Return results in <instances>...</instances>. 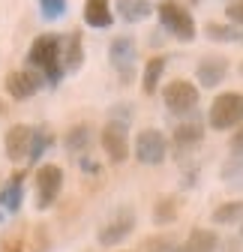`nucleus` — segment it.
<instances>
[{
    "label": "nucleus",
    "mask_w": 243,
    "mask_h": 252,
    "mask_svg": "<svg viewBox=\"0 0 243 252\" xmlns=\"http://www.w3.org/2000/svg\"><path fill=\"white\" fill-rule=\"evenodd\" d=\"M165 153H168V141L159 129H141L135 135V159L141 165H159L165 162Z\"/></svg>",
    "instance_id": "6"
},
{
    "label": "nucleus",
    "mask_w": 243,
    "mask_h": 252,
    "mask_svg": "<svg viewBox=\"0 0 243 252\" xmlns=\"http://www.w3.org/2000/svg\"><path fill=\"white\" fill-rule=\"evenodd\" d=\"M165 72V57H150L147 66H144V78H141V87L147 96H153V93L159 90V78Z\"/></svg>",
    "instance_id": "20"
},
{
    "label": "nucleus",
    "mask_w": 243,
    "mask_h": 252,
    "mask_svg": "<svg viewBox=\"0 0 243 252\" xmlns=\"http://www.w3.org/2000/svg\"><path fill=\"white\" fill-rule=\"evenodd\" d=\"M132 228H135V213L123 207V210H117V213L108 219V222L99 228L96 237H99L102 246H117L120 240H126V237L132 234Z\"/></svg>",
    "instance_id": "8"
},
{
    "label": "nucleus",
    "mask_w": 243,
    "mask_h": 252,
    "mask_svg": "<svg viewBox=\"0 0 243 252\" xmlns=\"http://www.w3.org/2000/svg\"><path fill=\"white\" fill-rule=\"evenodd\" d=\"M243 216V201H228V204H219L213 210V222L216 225H228V222H237Z\"/></svg>",
    "instance_id": "22"
},
{
    "label": "nucleus",
    "mask_w": 243,
    "mask_h": 252,
    "mask_svg": "<svg viewBox=\"0 0 243 252\" xmlns=\"http://www.w3.org/2000/svg\"><path fill=\"white\" fill-rule=\"evenodd\" d=\"M48 246H51V240H48L45 225H33V228H30V246H27V252H48Z\"/></svg>",
    "instance_id": "25"
},
{
    "label": "nucleus",
    "mask_w": 243,
    "mask_h": 252,
    "mask_svg": "<svg viewBox=\"0 0 243 252\" xmlns=\"http://www.w3.org/2000/svg\"><path fill=\"white\" fill-rule=\"evenodd\" d=\"M156 12H159V21H162V27L168 33H174L183 42L195 39V21H192V12L183 3H177V0H162Z\"/></svg>",
    "instance_id": "2"
},
{
    "label": "nucleus",
    "mask_w": 243,
    "mask_h": 252,
    "mask_svg": "<svg viewBox=\"0 0 243 252\" xmlns=\"http://www.w3.org/2000/svg\"><path fill=\"white\" fill-rule=\"evenodd\" d=\"M225 72H228V57H222V54H207V57H201L198 69H195L198 84H204V87H216V84H222Z\"/></svg>",
    "instance_id": "12"
},
{
    "label": "nucleus",
    "mask_w": 243,
    "mask_h": 252,
    "mask_svg": "<svg viewBox=\"0 0 243 252\" xmlns=\"http://www.w3.org/2000/svg\"><path fill=\"white\" fill-rule=\"evenodd\" d=\"M216 246H219L216 231H210V228H192L189 237L183 240V246H180V252H216Z\"/></svg>",
    "instance_id": "16"
},
{
    "label": "nucleus",
    "mask_w": 243,
    "mask_h": 252,
    "mask_svg": "<svg viewBox=\"0 0 243 252\" xmlns=\"http://www.w3.org/2000/svg\"><path fill=\"white\" fill-rule=\"evenodd\" d=\"M99 144L111 162H126L129 156V132L123 120H108L99 132Z\"/></svg>",
    "instance_id": "5"
},
{
    "label": "nucleus",
    "mask_w": 243,
    "mask_h": 252,
    "mask_svg": "<svg viewBox=\"0 0 243 252\" xmlns=\"http://www.w3.org/2000/svg\"><path fill=\"white\" fill-rule=\"evenodd\" d=\"M204 138V129H201V123H180L177 129H174V138H171V147L177 156H189Z\"/></svg>",
    "instance_id": "13"
},
{
    "label": "nucleus",
    "mask_w": 243,
    "mask_h": 252,
    "mask_svg": "<svg viewBox=\"0 0 243 252\" xmlns=\"http://www.w3.org/2000/svg\"><path fill=\"white\" fill-rule=\"evenodd\" d=\"M90 141H93V129H90L87 123L72 126V129L66 132V138H63V144H66L69 153H84V150L90 147Z\"/></svg>",
    "instance_id": "19"
},
{
    "label": "nucleus",
    "mask_w": 243,
    "mask_h": 252,
    "mask_svg": "<svg viewBox=\"0 0 243 252\" xmlns=\"http://www.w3.org/2000/svg\"><path fill=\"white\" fill-rule=\"evenodd\" d=\"M162 99H165V108L174 111V114H186L198 105V87L186 78H177L171 84H165L162 90Z\"/></svg>",
    "instance_id": "7"
},
{
    "label": "nucleus",
    "mask_w": 243,
    "mask_h": 252,
    "mask_svg": "<svg viewBox=\"0 0 243 252\" xmlns=\"http://www.w3.org/2000/svg\"><path fill=\"white\" fill-rule=\"evenodd\" d=\"M0 114H3V105H0Z\"/></svg>",
    "instance_id": "30"
},
{
    "label": "nucleus",
    "mask_w": 243,
    "mask_h": 252,
    "mask_svg": "<svg viewBox=\"0 0 243 252\" xmlns=\"http://www.w3.org/2000/svg\"><path fill=\"white\" fill-rule=\"evenodd\" d=\"M228 150H231V156H234V159L243 165V126H240V129L231 135V141H228Z\"/></svg>",
    "instance_id": "28"
},
{
    "label": "nucleus",
    "mask_w": 243,
    "mask_h": 252,
    "mask_svg": "<svg viewBox=\"0 0 243 252\" xmlns=\"http://www.w3.org/2000/svg\"><path fill=\"white\" fill-rule=\"evenodd\" d=\"M225 12H228V21H234V24H243V0H231Z\"/></svg>",
    "instance_id": "29"
},
{
    "label": "nucleus",
    "mask_w": 243,
    "mask_h": 252,
    "mask_svg": "<svg viewBox=\"0 0 243 252\" xmlns=\"http://www.w3.org/2000/svg\"><path fill=\"white\" fill-rule=\"evenodd\" d=\"M51 144V132L45 129V126H39V129H33V141H30V153H27V159L30 162H36L39 156L45 153V147Z\"/></svg>",
    "instance_id": "23"
},
{
    "label": "nucleus",
    "mask_w": 243,
    "mask_h": 252,
    "mask_svg": "<svg viewBox=\"0 0 243 252\" xmlns=\"http://www.w3.org/2000/svg\"><path fill=\"white\" fill-rule=\"evenodd\" d=\"M39 84H42V75L33 72V69H15V72H9L6 81H3V87H6V93H9L12 99H27V96H33V93L39 90Z\"/></svg>",
    "instance_id": "11"
},
{
    "label": "nucleus",
    "mask_w": 243,
    "mask_h": 252,
    "mask_svg": "<svg viewBox=\"0 0 243 252\" xmlns=\"http://www.w3.org/2000/svg\"><path fill=\"white\" fill-rule=\"evenodd\" d=\"M174 219H177V201H174L171 195L159 198L156 207H153V222H156V225H171Z\"/></svg>",
    "instance_id": "21"
},
{
    "label": "nucleus",
    "mask_w": 243,
    "mask_h": 252,
    "mask_svg": "<svg viewBox=\"0 0 243 252\" xmlns=\"http://www.w3.org/2000/svg\"><path fill=\"white\" fill-rule=\"evenodd\" d=\"M33 186H36V207H39V210L54 207L60 189H63V168L54 165V162L39 165L36 174H33Z\"/></svg>",
    "instance_id": "4"
},
{
    "label": "nucleus",
    "mask_w": 243,
    "mask_h": 252,
    "mask_svg": "<svg viewBox=\"0 0 243 252\" xmlns=\"http://www.w3.org/2000/svg\"><path fill=\"white\" fill-rule=\"evenodd\" d=\"M117 12L123 21H144L150 12H153V3L150 0H117Z\"/></svg>",
    "instance_id": "18"
},
{
    "label": "nucleus",
    "mask_w": 243,
    "mask_h": 252,
    "mask_svg": "<svg viewBox=\"0 0 243 252\" xmlns=\"http://www.w3.org/2000/svg\"><path fill=\"white\" fill-rule=\"evenodd\" d=\"M108 57H111V66L117 69L120 81H129L132 78V69H135V39L129 36H117L108 48Z\"/></svg>",
    "instance_id": "9"
},
{
    "label": "nucleus",
    "mask_w": 243,
    "mask_h": 252,
    "mask_svg": "<svg viewBox=\"0 0 243 252\" xmlns=\"http://www.w3.org/2000/svg\"><path fill=\"white\" fill-rule=\"evenodd\" d=\"M207 120L213 129H231V126L243 123V93H234V90L219 93L213 105H210Z\"/></svg>",
    "instance_id": "3"
},
{
    "label": "nucleus",
    "mask_w": 243,
    "mask_h": 252,
    "mask_svg": "<svg viewBox=\"0 0 243 252\" xmlns=\"http://www.w3.org/2000/svg\"><path fill=\"white\" fill-rule=\"evenodd\" d=\"M144 252H180V246L171 237H153L144 243Z\"/></svg>",
    "instance_id": "27"
},
{
    "label": "nucleus",
    "mask_w": 243,
    "mask_h": 252,
    "mask_svg": "<svg viewBox=\"0 0 243 252\" xmlns=\"http://www.w3.org/2000/svg\"><path fill=\"white\" fill-rule=\"evenodd\" d=\"M30 141H33V126H27V123H15V126H9L6 135H3L6 156H9L12 162L27 159V153H30Z\"/></svg>",
    "instance_id": "10"
},
{
    "label": "nucleus",
    "mask_w": 243,
    "mask_h": 252,
    "mask_svg": "<svg viewBox=\"0 0 243 252\" xmlns=\"http://www.w3.org/2000/svg\"><path fill=\"white\" fill-rule=\"evenodd\" d=\"M240 72H243V63H240Z\"/></svg>",
    "instance_id": "31"
},
{
    "label": "nucleus",
    "mask_w": 243,
    "mask_h": 252,
    "mask_svg": "<svg viewBox=\"0 0 243 252\" xmlns=\"http://www.w3.org/2000/svg\"><path fill=\"white\" fill-rule=\"evenodd\" d=\"M30 69H39L48 84H57L63 78V60H60V36L57 33H42L33 39L27 51Z\"/></svg>",
    "instance_id": "1"
},
{
    "label": "nucleus",
    "mask_w": 243,
    "mask_h": 252,
    "mask_svg": "<svg viewBox=\"0 0 243 252\" xmlns=\"http://www.w3.org/2000/svg\"><path fill=\"white\" fill-rule=\"evenodd\" d=\"M60 60H63V72L81 69V63H84V45H81V33H78V30L60 36Z\"/></svg>",
    "instance_id": "14"
},
{
    "label": "nucleus",
    "mask_w": 243,
    "mask_h": 252,
    "mask_svg": "<svg viewBox=\"0 0 243 252\" xmlns=\"http://www.w3.org/2000/svg\"><path fill=\"white\" fill-rule=\"evenodd\" d=\"M240 234H243V228H240Z\"/></svg>",
    "instance_id": "32"
},
{
    "label": "nucleus",
    "mask_w": 243,
    "mask_h": 252,
    "mask_svg": "<svg viewBox=\"0 0 243 252\" xmlns=\"http://www.w3.org/2000/svg\"><path fill=\"white\" fill-rule=\"evenodd\" d=\"M204 33H207L210 39H216V42H231V39H237V30H234L231 24H216V21L204 24Z\"/></svg>",
    "instance_id": "24"
},
{
    "label": "nucleus",
    "mask_w": 243,
    "mask_h": 252,
    "mask_svg": "<svg viewBox=\"0 0 243 252\" xmlns=\"http://www.w3.org/2000/svg\"><path fill=\"white\" fill-rule=\"evenodd\" d=\"M39 9H42V18H60L66 12V0H39Z\"/></svg>",
    "instance_id": "26"
},
{
    "label": "nucleus",
    "mask_w": 243,
    "mask_h": 252,
    "mask_svg": "<svg viewBox=\"0 0 243 252\" xmlns=\"http://www.w3.org/2000/svg\"><path fill=\"white\" fill-rule=\"evenodd\" d=\"M24 201V171H15L9 177V183L0 189V210L3 213H18Z\"/></svg>",
    "instance_id": "15"
},
{
    "label": "nucleus",
    "mask_w": 243,
    "mask_h": 252,
    "mask_svg": "<svg viewBox=\"0 0 243 252\" xmlns=\"http://www.w3.org/2000/svg\"><path fill=\"white\" fill-rule=\"evenodd\" d=\"M111 3L108 0H87L84 3V21L90 24V27H111Z\"/></svg>",
    "instance_id": "17"
}]
</instances>
